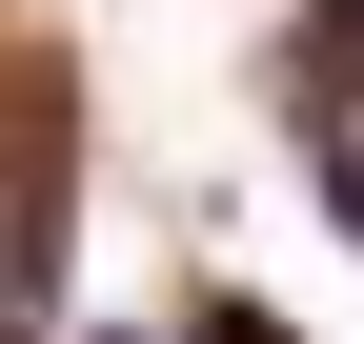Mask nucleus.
<instances>
[{"instance_id": "f257e3e1", "label": "nucleus", "mask_w": 364, "mask_h": 344, "mask_svg": "<svg viewBox=\"0 0 364 344\" xmlns=\"http://www.w3.org/2000/svg\"><path fill=\"white\" fill-rule=\"evenodd\" d=\"M324 203H344V243H364V142H344V183H324Z\"/></svg>"}, {"instance_id": "f03ea898", "label": "nucleus", "mask_w": 364, "mask_h": 344, "mask_svg": "<svg viewBox=\"0 0 364 344\" xmlns=\"http://www.w3.org/2000/svg\"><path fill=\"white\" fill-rule=\"evenodd\" d=\"M0 344H21V324H0Z\"/></svg>"}]
</instances>
